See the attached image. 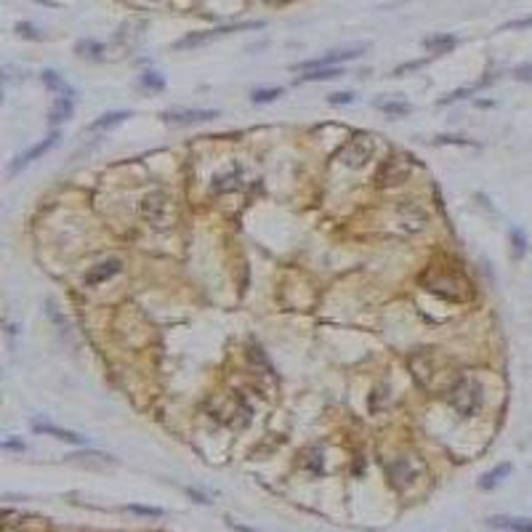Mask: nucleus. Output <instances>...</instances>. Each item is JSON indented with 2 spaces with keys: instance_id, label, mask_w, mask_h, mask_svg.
<instances>
[{
  "instance_id": "f257e3e1",
  "label": "nucleus",
  "mask_w": 532,
  "mask_h": 532,
  "mask_svg": "<svg viewBox=\"0 0 532 532\" xmlns=\"http://www.w3.org/2000/svg\"><path fill=\"white\" fill-rule=\"evenodd\" d=\"M421 282L429 287L434 296H439V298H445V301H469L471 296V285L455 271V269H442V266H434L429 269L423 277H421Z\"/></svg>"
},
{
  "instance_id": "f03ea898",
  "label": "nucleus",
  "mask_w": 532,
  "mask_h": 532,
  "mask_svg": "<svg viewBox=\"0 0 532 532\" xmlns=\"http://www.w3.org/2000/svg\"><path fill=\"white\" fill-rule=\"evenodd\" d=\"M482 402H485V389H482V384H479L476 378L463 375V378H458V381L452 384L450 405L455 408L458 415H463V418L476 415V412L482 410Z\"/></svg>"
},
{
  "instance_id": "7ed1b4c3",
  "label": "nucleus",
  "mask_w": 532,
  "mask_h": 532,
  "mask_svg": "<svg viewBox=\"0 0 532 532\" xmlns=\"http://www.w3.org/2000/svg\"><path fill=\"white\" fill-rule=\"evenodd\" d=\"M264 27V21H240V24H224V27H213V30H203V32H189L186 38L176 43V48H197L210 41H219L229 32H243V30H258Z\"/></svg>"
},
{
  "instance_id": "20e7f679",
  "label": "nucleus",
  "mask_w": 532,
  "mask_h": 532,
  "mask_svg": "<svg viewBox=\"0 0 532 532\" xmlns=\"http://www.w3.org/2000/svg\"><path fill=\"white\" fill-rule=\"evenodd\" d=\"M170 197L165 195V192H149V195H144L142 197V205H139V210H142V219L146 224L152 226H165L168 224V219H170Z\"/></svg>"
},
{
  "instance_id": "39448f33",
  "label": "nucleus",
  "mask_w": 532,
  "mask_h": 532,
  "mask_svg": "<svg viewBox=\"0 0 532 532\" xmlns=\"http://www.w3.org/2000/svg\"><path fill=\"white\" fill-rule=\"evenodd\" d=\"M373 152H375V144H373V139L370 136H354L351 142L338 152V160L346 165V168H351V170H359V168H365V165L373 160Z\"/></svg>"
},
{
  "instance_id": "423d86ee",
  "label": "nucleus",
  "mask_w": 532,
  "mask_h": 532,
  "mask_svg": "<svg viewBox=\"0 0 532 532\" xmlns=\"http://www.w3.org/2000/svg\"><path fill=\"white\" fill-rule=\"evenodd\" d=\"M410 168H412L410 157H389L386 163L381 165V170H378V184L381 186L402 184L410 176Z\"/></svg>"
},
{
  "instance_id": "0eeeda50",
  "label": "nucleus",
  "mask_w": 532,
  "mask_h": 532,
  "mask_svg": "<svg viewBox=\"0 0 532 532\" xmlns=\"http://www.w3.org/2000/svg\"><path fill=\"white\" fill-rule=\"evenodd\" d=\"M386 471H389V479L394 487H408L412 485V479L418 476V463H412V458L408 455H399V458H394L386 463Z\"/></svg>"
},
{
  "instance_id": "6e6552de",
  "label": "nucleus",
  "mask_w": 532,
  "mask_h": 532,
  "mask_svg": "<svg viewBox=\"0 0 532 532\" xmlns=\"http://www.w3.org/2000/svg\"><path fill=\"white\" fill-rule=\"evenodd\" d=\"M56 144H59V133H51V136H48L45 142L35 144V146H30V149H27L24 155H19V157H16L14 163H11V168H8V170H11V176H14V173H19L21 168H27L30 163H35V160H38V157H43L45 152H51V149H54Z\"/></svg>"
},
{
  "instance_id": "1a4fd4ad",
  "label": "nucleus",
  "mask_w": 532,
  "mask_h": 532,
  "mask_svg": "<svg viewBox=\"0 0 532 532\" xmlns=\"http://www.w3.org/2000/svg\"><path fill=\"white\" fill-rule=\"evenodd\" d=\"M120 269H123V261L120 258H107V261H99L96 266H91L88 269V274H85V285L93 287V285H102L107 280H112L115 274H120Z\"/></svg>"
},
{
  "instance_id": "9d476101",
  "label": "nucleus",
  "mask_w": 532,
  "mask_h": 532,
  "mask_svg": "<svg viewBox=\"0 0 532 532\" xmlns=\"http://www.w3.org/2000/svg\"><path fill=\"white\" fill-rule=\"evenodd\" d=\"M368 45H354V48H344V51H333L328 56H322V59H314V62H307V64H298L296 69H322V67H335L338 62H346V59H354V56H359L362 51H365Z\"/></svg>"
},
{
  "instance_id": "9b49d317",
  "label": "nucleus",
  "mask_w": 532,
  "mask_h": 532,
  "mask_svg": "<svg viewBox=\"0 0 532 532\" xmlns=\"http://www.w3.org/2000/svg\"><path fill=\"white\" fill-rule=\"evenodd\" d=\"M163 118L173 125H192V123H205L219 118L216 109H176V112H163Z\"/></svg>"
},
{
  "instance_id": "f8f14e48",
  "label": "nucleus",
  "mask_w": 532,
  "mask_h": 532,
  "mask_svg": "<svg viewBox=\"0 0 532 532\" xmlns=\"http://www.w3.org/2000/svg\"><path fill=\"white\" fill-rule=\"evenodd\" d=\"M397 216H399V226L405 232H421L426 226V213L423 208L415 203H405L397 208Z\"/></svg>"
},
{
  "instance_id": "ddd939ff",
  "label": "nucleus",
  "mask_w": 532,
  "mask_h": 532,
  "mask_svg": "<svg viewBox=\"0 0 532 532\" xmlns=\"http://www.w3.org/2000/svg\"><path fill=\"white\" fill-rule=\"evenodd\" d=\"M32 431H38V434H48V436H54V439H62V442H69V445H88V439L80 436L78 431H69V429H62V426H54V423H48V421H32Z\"/></svg>"
},
{
  "instance_id": "4468645a",
  "label": "nucleus",
  "mask_w": 532,
  "mask_h": 532,
  "mask_svg": "<svg viewBox=\"0 0 532 532\" xmlns=\"http://www.w3.org/2000/svg\"><path fill=\"white\" fill-rule=\"evenodd\" d=\"M487 524L495 530H509V532H532V519L524 516H490Z\"/></svg>"
},
{
  "instance_id": "2eb2a0df",
  "label": "nucleus",
  "mask_w": 532,
  "mask_h": 532,
  "mask_svg": "<svg viewBox=\"0 0 532 532\" xmlns=\"http://www.w3.org/2000/svg\"><path fill=\"white\" fill-rule=\"evenodd\" d=\"M72 99H67V96H62V99H56L54 102V107H51V112H48V123L51 125H59L64 123V120H69L72 118Z\"/></svg>"
},
{
  "instance_id": "dca6fc26",
  "label": "nucleus",
  "mask_w": 532,
  "mask_h": 532,
  "mask_svg": "<svg viewBox=\"0 0 532 532\" xmlns=\"http://www.w3.org/2000/svg\"><path fill=\"white\" fill-rule=\"evenodd\" d=\"M509 474H511V463H500V466H495L492 471L482 474V479H479V490H492V487H498V485H500V479H503V476H509Z\"/></svg>"
},
{
  "instance_id": "f3484780",
  "label": "nucleus",
  "mask_w": 532,
  "mask_h": 532,
  "mask_svg": "<svg viewBox=\"0 0 532 532\" xmlns=\"http://www.w3.org/2000/svg\"><path fill=\"white\" fill-rule=\"evenodd\" d=\"M131 118V112H107V115H102L99 120H93V123L88 125V131H109V128H115V125H120L123 120H128Z\"/></svg>"
},
{
  "instance_id": "a211bd4d",
  "label": "nucleus",
  "mask_w": 532,
  "mask_h": 532,
  "mask_svg": "<svg viewBox=\"0 0 532 532\" xmlns=\"http://www.w3.org/2000/svg\"><path fill=\"white\" fill-rule=\"evenodd\" d=\"M43 82H45L51 91H59V93H64L67 99H72V93H75V91H72V88H69V85H67V82H64L62 78L54 72V69H45V72H43Z\"/></svg>"
},
{
  "instance_id": "6ab92c4d",
  "label": "nucleus",
  "mask_w": 532,
  "mask_h": 532,
  "mask_svg": "<svg viewBox=\"0 0 532 532\" xmlns=\"http://www.w3.org/2000/svg\"><path fill=\"white\" fill-rule=\"evenodd\" d=\"M338 75H344V69H338V67H322V69H311V72H307V75H301V80L304 82L333 80V78H338Z\"/></svg>"
},
{
  "instance_id": "aec40b11",
  "label": "nucleus",
  "mask_w": 532,
  "mask_h": 532,
  "mask_svg": "<svg viewBox=\"0 0 532 532\" xmlns=\"http://www.w3.org/2000/svg\"><path fill=\"white\" fill-rule=\"evenodd\" d=\"M213 192H229V189H237L240 186V170H229L226 176H219L213 181Z\"/></svg>"
},
{
  "instance_id": "412c9836",
  "label": "nucleus",
  "mask_w": 532,
  "mask_h": 532,
  "mask_svg": "<svg viewBox=\"0 0 532 532\" xmlns=\"http://www.w3.org/2000/svg\"><path fill=\"white\" fill-rule=\"evenodd\" d=\"M280 96H282V88H256V91L250 93V99L256 104L274 102V99H280Z\"/></svg>"
},
{
  "instance_id": "4be33fe9",
  "label": "nucleus",
  "mask_w": 532,
  "mask_h": 532,
  "mask_svg": "<svg viewBox=\"0 0 532 532\" xmlns=\"http://www.w3.org/2000/svg\"><path fill=\"white\" fill-rule=\"evenodd\" d=\"M139 85H142L144 91H163L165 80H163V75H157V72H146V75L139 78Z\"/></svg>"
},
{
  "instance_id": "5701e85b",
  "label": "nucleus",
  "mask_w": 532,
  "mask_h": 532,
  "mask_svg": "<svg viewBox=\"0 0 532 532\" xmlns=\"http://www.w3.org/2000/svg\"><path fill=\"white\" fill-rule=\"evenodd\" d=\"M423 45H426L429 51H447V48H452V45H455V38H452V35H439V38H426V41H423Z\"/></svg>"
},
{
  "instance_id": "b1692460",
  "label": "nucleus",
  "mask_w": 532,
  "mask_h": 532,
  "mask_svg": "<svg viewBox=\"0 0 532 532\" xmlns=\"http://www.w3.org/2000/svg\"><path fill=\"white\" fill-rule=\"evenodd\" d=\"M378 107L391 115V118H402V115H408L410 112V104L408 102H378Z\"/></svg>"
},
{
  "instance_id": "393cba45",
  "label": "nucleus",
  "mask_w": 532,
  "mask_h": 532,
  "mask_svg": "<svg viewBox=\"0 0 532 532\" xmlns=\"http://www.w3.org/2000/svg\"><path fill=\"white\" fill-rule=\"evenodd\" d=\"M511 245H513V258H522L527 250V237L522 229H511Z\"/></svg>"
},
{
  "instance_id": "a878e982",
  "label": "nucleus",
  "mask_w": 532,
  "mask_h": 532,
  "mask_svg": "<svg viewBox=\"0 0 532 532\" xmlns=\"http://www.w3.org/2000/svg\"><path fill=\"white\" fill-rule=\"evenodd\" d=\"M78 54L80 56H91V59H99V54H104V48L93 41H80L78 43Z\"/></svg>"
},
{
  "instance_id": "bb28decb",
  "label": "nucleus",
  "mask_w": 532,
  "mask_h": 532,
  "mask_svg": "<svg viewBox=\"0 0 532 532\" xmlns=\"http://www.w3.org/2000/svg\"><path fill=\"white\" fill-rule=\"evenodd\" d=\"M16 32H19L21 38H30V41H43V35H41V30L38 27H32V24H16Z\"/></svg>"
},
{
  "instance_id": "cd10ccee",
  "label": "nucleus",
  "mask_w": 532,
  "mask_h": 532,
  "mask_svg": "<svg viewBox=\"0 0 532 532\" xmlns=\"http://www.w3.org/2000/svg\"><path fill=\"white\" fill-rule=\"evenodd\" d=\"M307 469H311L314 474H320V471H322V452H320V450H311V452H309Z\"/></svg>"
},
{
  "instance_id": "c85d7f7f",
  "label": "nucleus",
  "mask_w": 532,
  "mask_h": 532,
  "mask_svg": "<svg viewBox=\"0 0 532 532\" xmlns=\"http://www.w3.org/2000/svg\"><path fill=\"white\" fill-rule=\"evenodd\" d=\"M128 511L142 513V516H163V509H155V506H128Z\"/></svg>"
},
{
  "instance_id": "c756f323",
  "label": "nucleus",
  "mask_w": 532,
  "mask_h": 532,
  "mask_svg": "<svg viewBox=\"0 0 532 532\" xmlns=\"http://www.w3.org/2000/svg\"><path fill=\"white\" fill-rule=\"evenodd\" d=\"M513 78L516 80H532V64H522L513 69Z\"/></svg>"
},
{
  "instance_id": "7c9ffc66",
  "label": "nucleus",
  "mask_w": 532,
  "mask_h": 532,
  "mask_svg": "<svg viewBox=\"0 0 532 532\" xmlns=\"http://www.w3.org/2000/svg\"><path fill=\"white\" fill-rule=\"evenodd\" d=\"M330 104H348V102H354V93H348V91H344V93H330Z\"/></svg>"
},
{
  "instance_id": "2f4dec72",
  "label": "nucleus",
  "mask_w": 532,
  "mask_h": 532,
  "mask_svg": "<svg viewBox=\"0 0 532 532\" xmlns=\"http://www.w3.org/2000/svg\"><path fill=\"white\" fill-rule=\"evenodd\" d=\"M3 450H24V442H19V439H5L3 442Z\"/></svg>"
},
{
  "instance_id": "473e14b6",
  "label": "nucleus",
  "mask_w": 532,
  "mask_h": 532,
  "mask_svg": "<svg viewBox=\"0 0 532 532\" xmlns=\"http://www.w3.org/2000/svg\"><path fill=\"white\" fill-rule=\"evenodd\" d=\"M5 532H14V530H5Z\"/></svg>"
}]
</instances>
